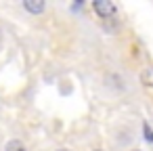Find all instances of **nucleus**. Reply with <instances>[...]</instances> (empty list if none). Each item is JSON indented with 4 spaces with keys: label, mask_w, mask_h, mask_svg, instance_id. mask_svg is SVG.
Segmentation results:
<instances>
[{
    "label": "nucleus",
    "mask_w": 153,
    "mask_h": 151,
    "mask_svg": "<svg viewBox=\"0 0 153 151\" xmlns=\"http://www.w3.org/2000/svg\"><path fill=\"white\" fill-rule=\"evenodd\" d=\"M140 80L147 88H153V67H147L143 74H140Z\"/></svg>",
    "instance_id": "obj_3"
},
{
    "label": "nucleus",
    "mask_w": 153,
    "mask_h": 151,
    "mask_svg": "<svg viewBox=\"0 0 153 151\" xmlns=\"http://www.w3.org/2000/svg\"><path fill=\"white\" fill-rule=\"evenodd\" d=\"M57 151H69V149H57Z\"/></svg>",
    "instance_id": "obj_6"
},
{
    "label": "nucleus",
    "mask_w": 153,
    "mask_h": 151,
    "mask_svg": "<svg viewBox=\"0 0 153 151\" xmlns=\"http://www.w3.org/2000/svg\"><path fill=\"white\" fill-rule=\"evenodd\" d=\"M4 151H27V147L21 143V141H17V138H13V141H9L7 143V147H4Z\"/></svg>",
    "instance_id": "obj_4"
},
{
    "label": "nucleus",
    "mask_w": 153,
    "mask_h": 151,
    "mask_svg": "<svg viewBox=\"0 0 153 151\" xmlns=\"http://www.w3.org/2000/svg\"><path fill=\"white\" fill-rule=\"evenodd\" d=\"M145 134H147V141H153V132H151V128L145 124Z\"/></svg>",
    "instance_id": "obj_5"
},
{
    "label": "nucleus",
    "mask_w": 153,
    "mask_h": 151,
    "mask_svg": "<svg viewBox=\"0 0 153 151\" xmlns=\"http://www.w3.org/2000/svg\"><path fill=\"white\" fill-rule=\"evenodd\" d=\"M23 9H25L27 13H32V15H40V13L46 9V4L42 2V0H25V2H23Z\"/></svg>",
    "instance_id": "obj_2"
},
{
    "label": "nucleus",
    "mask_w": 153,
    "mask_h": 151,
    "mask_svg": "<svg viewBox=\"0 0 153 151\" xmlns=\"http://www.w3.org/2000/svg\"><path fill=\"white\" fill-rule=\"evenodd\" d=\"M92 9L99 13V17H105V19L115 15V7H113V2H109V0H94Z\"/></svg>",
    "instance_id": "obj_1"
}]
</instances>
